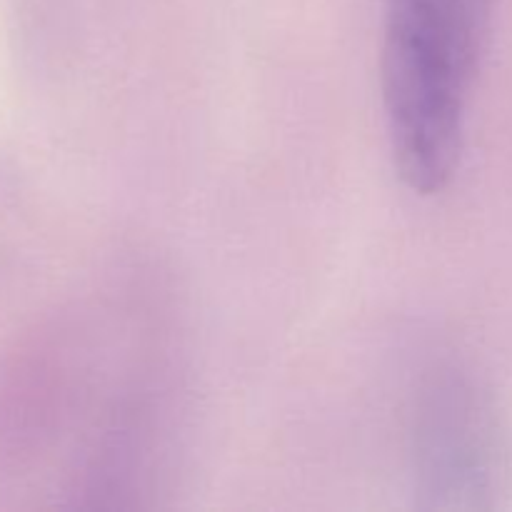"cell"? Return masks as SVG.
I'll use <instances>...</instances> for the list:
<instances>
[{
  "label": "cell",
  "mask_w": 512,
  "mask_h": 512,
  "mask_svg": "<svg viewBox=\"0 0 512 512\" xmlns=\"http://www.w3.org/2000/svg\"><path fill=\"white\" fill-rule=\"evenodd\" d=\"M488 20L478 0H385V120L395 170L413 193H440L458 170Z\"/></svg>",
  "instance_id": "obj_1"
},
{
  "label": "cell",
  "mask_w": 512,
  "mask_h": 512,
  "mask_svg": "<svg viewBox=\"0 0 512 512\" xmlns=\"http://www.w3.org/2000/svg\"><path fill=\"white\" fill-rule=\"evenodd\" d=\"M415 488L425 508H493L503 490V430L488 393L448 368L420 395L413 428Z\"/></svg>",
  "instance_id": "obj_2"
}]
</instances>
